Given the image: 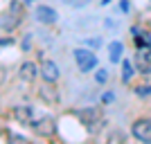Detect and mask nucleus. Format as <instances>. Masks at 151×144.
<instances>
[{"label": "nucleus", "mask_w": 151, "mask_h": 144, "mask_svg": "<svg viewBox=\"0 0 151 144\" xmlns=\"http://www.w3.org/2000/svg\"><path fill=\"white\" fill-rule=\"evenodd\" d=\"M75 115L79 117V122L86 126L88 133H99L101 128H104V124H106V117H104V113H101V108H97V106L79 108Z\"/></svg>", "instance_id": "1"}, {"label": "nucleus", "mask_w": 151, "mask_h": 144, "mask_svg": "<svg viewBox=\"0 0 151 144\" xmlns=\"http://www.w3.org/2000/svg\"><path fill=\"white\" fill-rule=\"evenodd\" d=\"M27 126H29L36 135H43V138H50V135H54V133H57V119L52 117V115L41 113V110L34 115V119H32Z\"/></svg>", "instance_id": "2"}, {"label": "nucleus", "mask_w": 151, "mask_h": 144, "mask_svg": "<svg viewBox=\"0 0 151 144\" xmlns=\"http://www.w3.org/2000/svg\"><path fill=\"white\" fill-rule=\"evenodd\" d=\"M75 61H77V65H79L81 72H90V70L97 68V57H95V52L83 50V47L75 50Z\"/></svg>", "instance_id": "3"}, {"label": "nucleus", "mask_w": 151, "mask_h": 144, "mask_svg": "<svg viewBox=\"0 0 151 144\" xmlns=\"http://www.w3.org/2000/svg\"><path fill=\"white\" fill-rule=\"evenodd\" d=\"M131 133H133L135 140L151 144V119H138V122L131 126Z\"/></svg>", "instance_id": "4"}, {"label": "nucleus", "mask_w": 151, "mask_h": 144, "mask_svg": "<svg viewBox=\"0 0 151 144\" xmlns=\"http://www.w3.org/2000/svg\"><path fill=\"white\" fill-rule=\"evenodd\" d=\"M135 65L142 75H151V45H145V47H138L135 52Z\"/></svg>", "instance_id": "5"}, {"label": "nucleus", "mask_w": 151, "mask_h": 144, "mask_svg": "<svg viewBox=\"0 0 151 144\" xmlns=\"http://www.w3.org/2000/svg\"><path fill=\"white\" fill-rule=\"evenodd\" d=\"M34 18L38 20V23H43V25H52V23H57V11L52 9V7H45V5H41V7H36V11H34Z\"/></svg>", "instance_id": "6"}, {"label": "nucleus", "mask_w": 151, "mask_h": 144, "mask_svg": "<svg viewBox=\"0 0 151 144\" xmlns=\"http://www.w3.org/2000/svg\"><path fill=\"white\" fill-rule=\"evenodd\" d=\"M36 113H38V110L34 106H16V108H14V117L18 119L20 124H25V126L34 119V115H36Z\"/></svg>", "instance_id": "7"}, {"label": "nucleus", "mask_w": 151, "mask_h": 144, "mask_svg": "<svg viewBox=\"0 0 151 144\" xmlns=\"http://www.w3.org/2000/svg\"><path fill=\"white\" fill-rule=\"evenodd\" d=\"M41 75H43V79L47 83H54L59 79V68L54 61H43V65H41Z\"/></svg>", "instance_id": "8"}, {"label": "nucleus", "mask_w": 151, "mask_h": 144, "mask_svg": "<svg viewBox=\"0 0 151 144\" xmlns=\"http://www.w3.org/2000/svg\"><path fill=\"white\" fill-rule=\"evenodd\" d=\"M18 75H20V79H23V81H34V79H36V75H38V68H36L32 61H25L23 65H20Z\"/></svg>", "instance_id": "9"}, {"label": "nucleus", "mask_w": 151, "mask_h": 144, "mask_svg": "<svg viewBox=\"0 0 151 144\" xmlns=\"http://www.w3.org/2000/svg\"><path fill=\"white\" fill-rule=\"evenodd\" d=\"M133 38H135V45L138 47H145V45H151V36L147 34V32H140L133 27Z\"/></svg>", "instance_id": "10"}, {"label": "nucleus", "mask_w": 151, "mask_h": 144, "mask_svg": "<svg viewBox=\"0 0 151 144\" xmlns=\"http://www.w3.org/2000/svg\"><path fill=\"white\" fill-rule=\"evenodd\" d=\"M122 50H124V47H122L120 41H115V43L108 45V52H111V61H115V63L120 61V59H122Z\"/></svg>", "instance_id": "11"}, {"label": "nucleus", "mask_w": 151, "mask_h": 144, "mask_svg": "<svg viewBox=\"0 0 151 144\" xmlns=\"http://www.w3.org/2000/svg\"><path fill=\"white\" fill-rule=\"evenodd\" d=\"M9 14H14L18 20H23V5H20L18 0H12V5H9Z\"/></svg>", "instance_id": "12"}, {"label": "nucleus", "mask_w": 151, "mask_h": 144, "mask_svg": "<svg viewBox=\"0 0 151 144\" xmlns=\"http://www.w3.org/2000/svg\"><path fill=\"white\" fill-rule=\"evenodd\" d=\"M41 97H43V99H47V101H57L59 99V95H57V90H52V92H50V86H43V88H41Z\"/></svg>", "instance_id": "13"}, {"label": "nucleus", "mask_w": 151, "mask_h": 144, "mask_svg": "<svg viewBox=\"0 0 151 144\" xmlns=\"http://www.w3.org/2000/svg\"><path fill=\"white\" fill-rule=\"evenodd\" d=\"M131 75H133L131 63H129V61H124V63H122V79H124V81H129V79H131Z\"/></svg>", "instance_id": "14"}, {"label": "nucleus", "mask_w": 151, "mask_h": 144, "mask_svg": "<svg viewBox=\"0 0 151 144\" xmlns=\"http://www.w3.org/2000/svg\"><path fill=\"white\" fill-rule=\"evenodd\" d=\"M90 0H65V5H70V7H75V9H81V7H86Z\"/></svg>", "instance_id": "15"}, {"label": "nucleus", "mask_w": 151, "mask_h": 144, "mask_svg": "<svg viewBox=\"0 0 151 144\" xmlns=\"http://www.w3.org/2000/svg\"><path fill=\"white\" fill-rule=\"evenodd\" d=\"M151 92V86H140V88H135V95L138 97H145V95H149Z\"/></svg>", "instance_id": "16"}, {"label": "nucleus", "mask_w": 151, "mask_h": 144, "mask_svg": "<svg viewBox=\"0 0 151 144\" xmlns=\"http://www.w3.org/2000/svg\"><path fill=\"white\" fill-rule=\"evenodd\" d=\"M106 79H108V72H106V70H99V72H97V81L104 83Z\"/></svg>", "instance_id": "17"}, {"label": "nucleus", "mask_w": 151, "mask_h": 144, "mask_svg": "<svg viewBox=\"0 0 151 144\" xmlns=\"http://www.w3.org/2000/svg\"><path fill=\"white\" fill-rule=\"evenodd\" d=\"M9 140H12V142H27V138H23V135H16V133H9Z\"/></svg>", "instance_id": "18"}, {"label": "nucleus", "mask_w": 151, "mask_h": 144, "mask_svg": "<svg viewBox=\"0 0 151 144\" xmlns=\"http://www.w3.org/2000/svg\"><path fill=\"white\" fill-rule=\"evenodd\" d=\"M101 101H104V104H108V101H113V95H104V97H101Z\"/></svg>", "instance_id": "19"}, {"label": "nucleus", "mask_w": 151, "mask_h": 144, "mask_svg": "<svg viewBox=\"0 0 151 144\" xmlns=\"http://www.w3.org/2000/svg\"><path fill=\"white\" fill-rule=\"evenodd\" d=\"M2 81H5V70L0 68V83H2Z\"/></svg>", "instance_id": "20"}, {"label": "nucleus", "mask_w": 151, "mask_h": 144, "mask_svg": "<svg viewBox=\"0 0 151 144\" xmlns=\"http://www.w3.org/2000/svg\"><path fill=\"white\" fill-rule=\"evenodd\" d=\"M108 2H111V0H101V5H108Z\"/></svg>", "instance_id": "21"}]
</instances>
